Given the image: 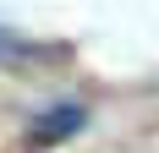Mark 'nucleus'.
<instances>
[{"instance_id": "f257e3e1", "label": "nucleus", "mask_w": 159, "mask_h": 153, "mask_svg": "<svg viewBox=\"0 0 159 153\" xmlns=\"http://www.w3.org/2000/svg\"><path fill=\"white\" fill-rule=\"evenodd\" d=\"M71 131H82V109L77 104H55V109H44V115L28 126V148H55V142H66Z\"/></svg>"}]
</instances>
